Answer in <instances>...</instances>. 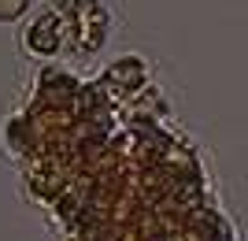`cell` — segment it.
I'll return each instance as SVG.
<instances>
[{
    "label": "cell",
    "instance_id": "obj_1",
    "mask_svg": "<svg viewBox=\"0 0 248 241\" xmlns=\"http://www.w3.org/2000/svg\"><path fill=\"white\" fill-rule=\"evenodd\" d=\"M26 8V0H0V19H15Z\"/></svg>",
    "mask_w": 248,
    "mask_h": 241
}]
</instances>
